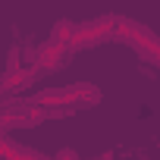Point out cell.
<instances>
[{"label":"cell","instance_id":"obj_7","mask_svg":"<svg viewBox=\"0 0 160 160\" xmlns=\"http://www.w3.org/2000/svg\"><path fill=\"white\" fill-rule=\"evenodd\" d=\"M53 160H78V154H75L72 148H63V151H57V154H53Z\"/></svg>","mask_w":160,"mask_h":160},{"label":"cell","instance_id":"obj_1","mask_svg":"<svg viewBox=\"0 0 160 160\" xmlns=\"http://www.w3.org/2000/svg\"><path fill=\"white\" fill-rule=\"evenodd\" d=\"M41 110H47V116H63V113H72L78 107H91L101 101V91L94 85H69V88H50V91H41L32 98Z\"/></svg>","mask_w":160,"mask_h":160},{"label":"cell","instance_id":"obj_3","mask_svg":"<svg viewBox=\"0 0 160 160\" xmlns=\"http://www.w3.org/2000/svg\"><path fill=\"white\" fill-rule=\"evenodd\" d=\"M41 119H47V110H41L35 101H16L0 107V129H32Z\"/></svg>","mask_w":160,"mask_h":160},{"label":"cell","instance_id":"obj_5","mask_svg":"<svg viewBox=\"0 0 160 160\" xmlns=\"http://www.w3.org/2000/svg\"><path fill=\"white\" fill-rule=\"evenodd\" d=\"M38 69H25V66H16V69H7L0 75V91L7 94H16V91H25L32 82H35Z\"/></svg>","mask_w":160,"mask_h":160},{"label":"cell","instance_id":"obj_2","mask_svg":"<svg viewBox=\"0 0 160 160\" xmlns=\"http://www.w3.org/2000/svg\"><path fill=\"white\" fill-rule=\"evenodd\" d=\"M107 41H116V16H98L91 22H82L75 28L69 50H88V47H98Z\"/></svg>","mask_w":160,"mask_h":160},{"label":"cell","instance_id":"obj_6","mask_svg":"<svg viewBox=\"0 0 160 160\" xmlns=\"http://www.w3.org/2000/svg\"><path fill=\"white\" fill-rule=\"evenodd\" d=\"M75 22H69V19H60V22H53V32H50V38L53 41H60V44H72V38H75Z\"/></svg>","mask_w":160,"mask_h":160},{"label":"cell","instance_id":"obj_4","mask_svg":"<svg viewBox=\"0 0 160 160\" xmlns=\"http://www.w3.org/2000/svg\"><path fill=\"white\" fill-rule=\"evenodd\" d=\"M69 47L66 44H60V41H53V38H47L41 47H38V53H35V66H38V72H50V69H60L66 60H69Z\"/></svg>","mask_w":160,"mask_h":160}]
</instances>
